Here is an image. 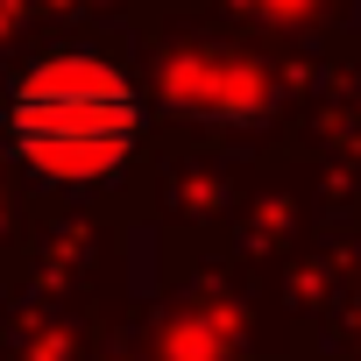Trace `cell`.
<instances>
[{"instance_id": "obj_1", "label": "cell", "mask_w": 361, "mask_h": 361, "mask_svg": "<svg viewBox=\"0 0 361 361\" xmlns=\"http://www.w3.org/2000/svg\"><path fill=\"white\" fill-rule=\"evenodd\" d=\"M0 135H8V156L36 185L85 192V185H114L135 163V149L149 135V106L121 64H106L92 50H50L8 85Z\"/></svg>"}, {"instance_id": "obj_2", "label": "cell", "mask_w": 361, "mask_h": 361, "mask_svg": "<svg viewBox=\"0 0 361 361\" xmlns=\"http://www.w3.org/2000/svg\"><path fill=\"white\" fill-rule=\"evenodd\" d=\"M163 92H170L177 114H199V121H248L262 106V78L248 64H227V57H185V64H170Z\"/></svg>"}]
</instances>
